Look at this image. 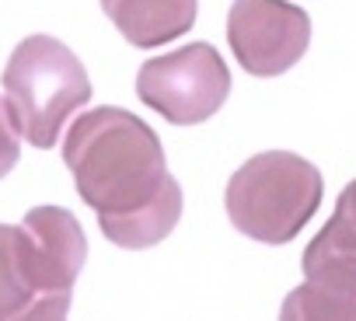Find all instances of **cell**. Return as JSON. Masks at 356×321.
<instances>
[{"instance_id":"5","label":"cell","mask_w":356,"mask_h":321,"mask_svg":"<svg viewBox=\"0 0 356 321\" xmlns=\"http://www.w3.org/2000/svg\"><path fill=\"white\" fill-rule=\"evenodd\" d=\"M136 94L175 126L207 122L231 94V70L207 42H189L168 56L147 60L136 74Z\"/></svg>"},{"instance_id":"3","label":"cell","mask_w":356,"mask_h":321,"mask_svg":"<svg viewBox=\"0 0 356 321\" xmlns=\"http://www.w3.org/2000/svg\"><path fill=\"white\" fill-rule=\"evenodd\" d=\"M321 172L290 150H266L231 175L227 217L231 224L262 245L293 241L321 206Z\"/></svg>"},{"instance_id":"7","label":"cell","mask_w":356,"mask_h":321,"mask_svg":"<svg viewBox=\"0 0 356 321\" xmlns=\"http://www.w3.org/2000/svg\"><path fill=\"white\" fill-rule=\"evenodd\" d=\"M283 318H356V234L335 217L304 252V283L283 300Z\"/></svg>"},{"instance_id":"6","label":"cell","mask_w":356,"mask_h":321,"mask_svg":"<svg viewBox=\"0 0 356 321\" xmlns=\"http://www.w3.org/2000/svg\"><path fill=\"white\" fill-rule=\"evenodd\" d=\"M227 42L252 77H280L307 53L311 18L286 0H234Z\"/></svg>"},{"instance_id":"4","label":"cell","mask_w":356,"mask_h":321,"mask_svg":"<svg viewBox=\"0 0 356 321\" xmlns=\"http://www.w3.org/2000/svg\"><path fill=\"white\" fill-rule=\"evenodd\" d=\"M4 101L15 129L39 150L60 140L63 122L91 101V81L74 49L53 35H29L4 67Z\"/></svg>"},{"instance_id":"10","label":"cell","mask_w":356,"mask_h":321,"mask_svg":"<svg viewBox=\"0 0 356 321\" xmlns=\"http://www.w3.org/2000/svg\"><path fill=\"white\" fill-rule=\"evenodd\" d=\"M339 224H346L353 234H356V182H349L346 189H342V196H339V203H335V213H332Z\"/></svg>"},{"instance_id":"8","label":"cell","mask_w":356,"mask_h":321,"mask_svg":"<svg viewBox=\"0 0 356 321\" xmlns=\"http://www.w3.org/2000/svg\"><path fill=\"white\" fill-rule=\"evenodd\" d=\"M196 4L200 0H102V11L126 42L154 49L161 42L182 39L196 25Z\"/></svg>"},{"instance_id":"1","label":"cell","mask_w":356,"mask_h":321,"mask_svg":"<svg viewBox=\"0 0 356 321\" xmlns=\"http://www.w3.org/2000/svg\"><path fill=\"white\" fill-rule=\"evenodd\" d=\"M63 160L98 227L119 248H150L182 217V186L168 175L157 133L126 108L81 115L63 143Z\"/></svg>"},{"instance_id":"9","label":"cell","mask_w":356,"mask_h":321,"mask_svg":"<svg viewBox=\"0 0 356 321\" xmlns=\"http://www.w3.org/2000/svg\"><path fill=\"white\" fill-rule=\"evenodd\" d=\"M18 154H22V143H18V129L11 122V112H8V101L0 98V179H4L15 165H18Z\"/></svg>"},{"instance_id":"2","label":"cell","mask_w":356,"mask_h":321,"mask_svg":"<svg viewBox=\"0 0 356 321\" xmlns=\"http://www.w3.org/2000/svg\"><path fill=\"white\" fill-rule=\"evenodd\" d=\"M84 258L88 238L60 206L29 210L22 227L0 224V318H63Z\"/></svg>"}]
</instances>
